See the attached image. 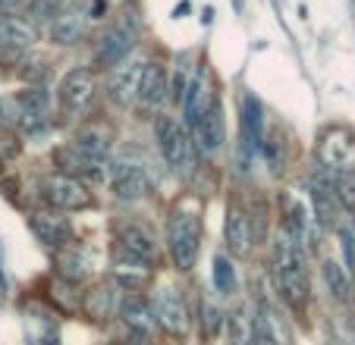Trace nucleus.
Segmentation results:
<instances>
[{
    "mask_svg": "<svg viewBox=\"0 0 355 345\" xmlns=\"http://www.w3.org/2000/svg\"><path fill=\"white\" fill-rule=\"evenodd\" d=\"M201 236H205V223H201L198 211L176 207V211L167 217L164 245H167V258H170V264H173L176 273H189L195 264H198Z\"/></svg>",
    "mask_w": 355,
    "mask_h": 345,
    "instance_id": "obj_1",
    "label": "nucleus"
},
{
    "mask_svg": "<svg viewBox=\"0 0 355 345\" xmlns=\"http://www.w3.org/2000/svg\"><path fill=\"white\" fill-rule=\"evenodd\" d=\"M139 35H141L139 13H135V10H123L120 19H116L104 35H101V41H98V51H94V60H98V67L114 69L116 63H123L129 57V51L135 47Z\"/></svg>",
    "mask_w": 355,
    "mask_h": 345,
    "instance_id": "obj_2",
    "label": "nucleus"
},
{
    "mask_svg": "<svg viewBox=\"0 0 355 345\" xmlns=\"http://www.w3.org/2000/svg\"><path fill=\"white\" fill-rule=\"evenodd\" d=\"M155 139H157V148H161L164 160L170 163V170H176V172L195 170V141L180 120L161 113L155 123Z\"/></svg>",
    "mask_w": 355,
    "mask_h": 345,
    "instance_id": "obj_3",
    "label": "nucleus"
},
{
    "mask_svg": "<svg viewBox=\"0 0 355 345\" xmlns=\"http://www.w3.org/2000/svg\"><path fill=\"white\" fill-rule=\"evenodd\" d=\"M94 100H98V76H94V69L85 67L69 69L60 79V85H57V104H60L63 116H69V120H82L94 107Z\"/></svg>",
    "mask_w": 355,
    "mask_h": 345,
    "instance_id": "obj_4",
    "label": "nucleus"
},
{
    "mask_svg": "<svg viewBox=\"0 0 355 345\" xmlns=\"http://www.w3.org/2000/svg\"><path fill=\"white\" fill-rule=\"evenodd\" d=\"M155 320L164 333H170L173 339H186L189 326H192V314H189L186 295L176 285H161L155 295Z\"/></svg>",
    "mask_w": 355,
    "mask_h": 345,
    "instance_id": "obj_5",
    "label": "nucleus"
},
{
    "mask_svg": "<svg viewBox=\"0 0 355 345\" xmlns=\"http://www.w3.org/2000/svg\"><path fill=\"white\" fill-rule=\"evenodd\" d=\"M318 163L330 172H355V132L349 129H324L318 139Z\"/></svg>",
    "mask_w": 355,
    "mask_h": 345,
    "instance_id": "obj_6",
    "label": "nucleus"
},
{
    "mask_svg": "<svg viewBox=\"0 0 355 345\" xmlns=\"http://www.w3.org/2000/svg\"><path fill=\"white\" fill-rule=\"evenodd\" d=\"M44 201L47 207H54V211H85V207L94 204L92 192L82 179H73L67 172H51L44 179Z\"/></svg>",
    "mask_w": 355,
    "mask_h": 345,
    "instance_id": "obj_7",
    "label": "nucleus"
},
{
    "mask_svg": "<svg viewBox=\"0 0 355 345\" xmlns=\"http://www.w3.org/2000/svg\"><path fill=\"white\" fill-rule=\"evenodd\" d=\"M252 320H255L258 345H293V326H289L286 314H283L270 299L261 295V299L255 301Z\"/></svg>",
    "mask_w": 355,
    "mask_h": 345,
    "instance_id": "obj_8",
    "label": "nucleus"
},
{
    "mask_svg": "<svg viewBox=\"0 0 355 345\" xmlns=\"http://www.w3.org/2000/svg\"><path fill=\"white\" fill-rule=\"evenodd\" d=\"M28 229H32V236L41 242V245L54 248V251H60V248H67V245L76 242L73 223H69L60 211H54V207H44V211L28 213Z\"/></svg>",
    "mask_w": 355,
    "mask_h": 345,
    "instance_id": "obj_9",
    "label": "nucleus"
},
{
    "mask_svg": "<svg viewBox=\"0 0 355 345\" xmlns=\"http://www.w3.org/2000/svg\"><path fill=\"white\" fill-rule=\"evenodd\" d=\"M116 317L123 320V326H126L129 336L139 339L141 345H148L151 339H155L157 320H155V308H151V301H148L145 295L126 292L120 299V311H116Z\"/></svg>",
    "mask_w": 355,
    "mask_h": 345,
    "instance_id": "obj_10",
    "label": "nucleus"
},
{
    "mask_svg": "<svg viewBox=\"0 0 355 345\" xmlns=\"http://www.w3.org/2000/svg\"><path fill=\"white\" fill-rule=\"evenodd\" d=\"M145 60H123L114 67L110 73V82H107V98L110 104H116L120 110H129V107L139 100V88H141V79H145Z\"/></svg>",
    "mask_w": 355,
    "mask_h": 345,
    "instance_id": "obj_11",
    "label": "nucleus"
},
{
    "mask_svg": "<svg viewBox=\"0 0 355 345\" xmlns=\"http://www.w3.org/2000/svg\"><path fill=\"white\" fill-rule=\"evenodd\" d=\"M110 270H114V283L126 292H145L148 285L155 283V264L145 258H135L126 248L116 245L114 260H110Z\"/></svg>",
    "mask_w": 355,
    "mask_h": 345,
    "instance_id": "obj_12",
    "label": "nucleus"
},
{
    "mask_svg": "<svg viewBox=\"0 0 355 345\" xmlns=\"http://www.w3.org/2000/svg\"><path fill=\"white\" fill-rule=\"evenodd\" d=\"M82 314L92 324H110L120 311V285L114 279H98L82 292Z\"/></svg>",
    "mask_w": 355,
    "mask_h": 345,
    "instance_id": "obj_13",
    "label": "nucleus"
},
{
    "mask_svg": "<svg viewBox=\"0 0 355 345\" xmlns=\"http://www.w3.org/2000/svg\"><path fill=\"white\" fill-rule=\"evenodd\" d=\"M239 154L242 157H255V151H261L264 141V104L248 91L242 94L239 104Z\"/></svg>",
    "mask_w": 355,
    "mask_h": 345,
    "instance_id": "obj_14",
    "label": "nucleus"
},
{
    "mask_svg": "<svg viewBox=\"0 0 355 345\" xmlns=\"http://www.w3.org/2000/svg\"><path fill=\"white\" fill-rule=\"evenodd\" d=\"M110 188H114V195L120 201H126V204H139V201H145L148 195H151V182H148L145 166L135 163V160H123V163L114 166V172H110Z\"/></svg>",
    "mask_w": 355,
    "mask_h": 345,
    "instance_id": "obj_15",
    "label": "nucleus"
},
{
    "mask_svg": "<svg viewBox=\"0 0 355 345\" xmlns=\"http://www.w3.org/2000/svg\"><path fill=\"white\" fill-rule=\"evenodd\" d=\"M192 135H195V145H198L201 154L214 157V154L223 151V141H227V120H223V104H220V98H217L214 104H211L208 110H205L198 120H195Z\"/></svg>",
    "mask_w": 355,
    "mask_h": 345,
    "instance_id": "obj_16",
    "label": "nucleus"
},
{
    "mask_svg": "<svg viewBox=\"0 0 355 345\" xmlns=\"http://www.w3.org/2000/svg\"><path fill=\"white\" fill-rule=\"evenodd\" d=\"M69 148H76L79 154L94 160H107L110 148H114V126L104 120H85L79 123V129L73 132V141Z\"/></svg>",
    "mask_w": 355,
    "mask_h": 345,
    "instance_id": "obj_17",
    "label": "nucleus"
},
{
    "mask_svg": "<svg viewBox=\"0 0 355 345\" xmlns=\"http://www.w3.org/2000/svg\"><path fill=\"white\" fill-rule=\"evenodd\" d=\"M217 100V94L211 91V76L205 67L192 69V79L186 85V94H182V126L192 129L195 120H198L201 113L208 110L211 104Z\"/></svg>",
    "mask_w": 355,
    "mask_h": 345,
    "instance_id": "obj_18",
    "label": "nucleus"
},
{
    "mask_svg": "<svg viewBox=\"0 0 355 345\" xmlns=\"http://www.w3.org/2000/svg\"><path fill=\"white\" fill-rule=\"evenodd\" d=\"M270 270H309V251L283 223L270 242Z\"/></svg>",
    "mask_w": 355,
    "mask_h": 345,
    "instance_id": "obj_19",
    "label": "nucleus"
},
{
    "mask_svg": "<svg viewBox=\"0 0 355 345\" xmlns=\"http://www.w3.org/2000/svg\"><path fill=\"white\" fill-rule=\"evenodd\" d=\"M223 242H227V248H230L233 258H245V254L252 251V217H248V211L239 204V201L227 204V217H223Z\"/></svg>",
    "mask_w": 355,
    "mask_h": 345,
    "instance_id": "obj_20",
    "label": "nucleus"
},
{
    "mask_svg": "<svg viewBox=\"0 0 355 345\" xmlns=\"http://www.w3.org/2000/svg\"><path fill=\"white\" fill-rule=\"evenodd\" d=\"M274 273V289L289 311L302 314L309 308L311 299V283H309V270H270Z\"/></svg>",
    "mask_w": 355,
    "mask_h": 345,
    "instance_id": "obj_21",
    "label": "nucleus"
},
{
    "mask_svg": "<svg viewBox=\"0 0 355 345\" xmlns=\"http://www.w3.org/2000/svg\"><path fill=\"white\" fill-rule=\"evenodd\" d=\"M54 160L63 166V172L67 176H73V179H94L101 182L104 176H107V166L110 160H94V157H85V154H79L76 148H60V151L54 154Z\"/></svg>",
    "mask_w": 355,
    "mask_h": 345,
    "instance_id": "obj_22",
    "label": "nucleus"
},
{
    "mask_svg": "<svg viewBox=\"0 0 355 345\" xmlns=\"http://www.w3.org/2000/svg\"><path fill=\"white\" fill-rule=\"evenodd\" d=\"M167 100H170L167 69L157 67V63H148V67H145V79H141V88H139V100H135V104H141V110L155 113V110H161Z\"/></svg>",
    "mask_w": 355,
    "mask_h": 345,
    "instance_id": "obj_23",
    "label": "nucleus"
},
{
    "mask_svg": "<svg viewBox=\"0 0 355 345\" xmlns=\"http://www.w3.org/2000/svg\"><path fill=\"white\" fill-rule=\"evenodd\" d=\"M116 245L126 248V251L135 254V258L151 260V264H157V258H161V248H157L155 233L141 223H123L120 236H116Z\"/></svg>",
    "mask_w": 355,
    "mask_h": 345,
    "instance_id": "obj_24",
    "label": "nucleus"
},
{
    "mask_svg": "<svg viewBox=\"0 0 355 345\" xmlns=\"http://www.w3.org/2000/svg\"><path fill=\"white\" fill-rule=\"evenodd\" d=\"M54 273L79 285V283H85V279L92 276V258H88L85 248H79L73 242V245L60 248V251L54 254Z\"/></svg>",
    "mask_w": 355,
    "mask_h": 345,
    "instance_id": "obj_25",
    "label": "nucleus"
},
{
    "mask_svg": "<svg viewBox=\"0 0 355 345\" xmlns=\"http://www.w3.org/2000/svg\"><path fill=\"white\" fill-rule=\"evenodd\" d=\"M38 32L22 16H0V47L10 53H26L35 44Z\"/></svg>",
    "mask_w": 355,
    "mask_h": 345,
    "instance_id": "obj_26",
    "label": "nucleus"
},
{
    "mask_svg": "<svg viewBox=\"0 0 355 345\" xmlns=\"http://www.w3.org/2000/svg\"><path fill=\"white\" fill-rule=\"evenodd\" d=\"M82 32H85V13L79 7H67L51 19V41L60 47L79 44Z\"/></svg>",
    "mask_w": 355,
    "mask_h": 345,
    "instance_id": "obj_27",
    "label": "nucleus"
},
{
    "mask_svg": "<svg viewBox=\"0 0 355 345\" xmlns=\"http://www.w3.org/2000/svg\"><path fill=\"white\" fill-rule=\"evenodd\" d=\"M47 301L54 305L57 314H63V317H73V314H79V305H82V292L79 285L69 283V279L63 276H51L47 279Z\"/></svg>",
    "mask_w": 355,
    "mask_h": 345,
    "instance_id": "obj_28",
    "label": "nucleus"
},
{
    "mask_svg": "<svg viewBox=\"0 0 355 345\" xmlns=\"http://www.w3.org/2000/svg\"><path fill=\"white\" fill-rule=\"evenodd\" d=\"M321 276H324V285H327V295L334 301L346 305V301L352 299V279H349V273L343 264H336V260L327 258L321 264Z\"/></svg>",
    "mask_w": 355,
    "mask_h": 345,
    "instance_id": "obj_29",
    "label": "nucleus"
},
{
    "mask_svg": "<svg viewBox=\"0 0 355 345\" xmlns=\"http://www.w3.org/2000/svg\"><path fill=\"white\" fill-rule=\"evenodd\" d=\"M223 320H227V314L214 301H201V342H214L217 333L223 330Z\"/></svg>",
    "mask_w": 355,
    "mask_h": 345,
    "instance_id": "obj_30",
    "label": "nucleus"
},
{
    "mask_svg": "<svg viewBox=\"0 0 355 345\" xmlns=\"http://www.w3.org/2000/svg\"><path fill=\"white\" fill-rule=\"evenodd\" d=\"M330 188H334L343 211L355 213V172H334L330 176Z\"/></svg>",
    "mask_w": 355,
    "mask_h": 345,
    "instance_id": "obj_31",
    "label": "nucleus"
},
{
    "mask_svg": "<svg viewBox=\"0 0 355 345\" xmlns=\"http://www.w3.org/2000/svg\"><path fill=\"white\" fill-rule=\"evenodd\" d=\"M214 285L223 295H233L239 289V279H236V267L227 254H217L214 258Z\"/></svg>",
    "mask_w": 355,
    "mask_h": 345,
    "instance_id": "obj_32",
    "label": "nucleus"
},
{
    "mask_svg": "<svg viewBox=\"0 0 355 345\" xmlns=\"http://www.w3.org/2000/svg\"><path fill=\"white\" fill-rule=\"evenodd\" d=\"M261 157L268 160L270 172H280L283 170V135H280V129H274V132H264Z\"/></svg>",
    "mask_w": 355,
    "mask_h": 345,
    "instance_id": "obj_33",
    "label": "nucleus"
},
{
    "mask_svg": "<svg viewBox=\"0 0 355 345\" xmlns=\"http://www.w3.org/2000/svg\"><path fill=\"white\" fill-rule=\"evenodd\" d=\"M340 233V245H343V258H346L349 267V279H352V289H355V226H336Z\"/></svg>",
    "mask_w": 355,
    "mask_h": 345,
    "instance_id": "obj_34",
    "label": "nucleus"
},
{
    "mask_svg": "<svg viewBox=\"0 0 355 345\" xmlns=\"http://www.w3.org/2000/svg\"><path fill=\"white\" fill-rule=\"evenodd\" d=\"M28 16H32V26L54 19L57 16V0H28Z\"/></svg>",
    "mask_w": 355,
    "mask_h": 345,
    "instance_id": "obj_35",
    "label": "nucleus"
},
{
    "mask_svg": "<svg viewBox=\"0 0 355 345\" xmlns=\"http://www.w3.org/2000/svg\"><path fill=\"white\" fill-rule=\"evenodd\" d=\"M28 7V0H0V16H16Z\"/></svg>",
    "mask_w": 355,
    "mask_h": 345,
    "instance_id": "obj_36",
    "label": "nucleus"
},
{
    "mask_svg": "<svg viewBox=\"0 0 355 345\" xmlns=\"http://www.w3.org/2000/svg\"><path fill=\"white\" fill-rule=\"evenodd\" d=\"M7 292V273H3V254H0V295Z\"/></svg>",
    "mask_w": 355,
    "mask_h": 345,
    "instance_id": "obj_37",
    "label": "nucleus"
},
{
    "mask_svg": "<svg viewBox=\"0 0 355 345\" xmlns=\"http://www.w3.org/2000/svg\"><path fill=\"white\" fill-rule=\"evenodd\" d=\"M211 19H214V10H205V13H201V26H211Z\"/></svg>",
    "mask_w": 355,
    "mask_h": 345,
    "instance_id": "obj_38",
    "label": "nucleus"
},
{
    "mask_svg": "<svg viewBox=\"0 0 355 345\" xmlns=\"http://www.w3.org/2000/svg\"><path fill=\"white\" fill-rule=\"evenodd\" d=\"M233 10H236V13H242V10H245V3H242V0H233Z\"/></svg>",
    "mask_w": 355,
    "mask_h": 345,
    "instance_id": "obj_39",
    "label": "nucleus"
},
{
    "mask_svg": "<svg viewBox=\"0 0 355 345\" xmlns=\"http://www.w3.org/2000/svg\"><path fill=\"white\" fill-rule=\"evenodd\" d=\"M349 10H352V28H355V0H349Z\"/></svg>",
    "mask_w": 355,
    "mask_h": 345,
    "instance_id": "obj_40",
    "label": "nucleus"
},
{
    "mask_svg": "<svg viewBox=\"0 0 355 345\" xmlns=\"http://www.w3.org/2000/svg\"><path fill=\"white\" fill-rule=\"evenodd\" d=\"M352 226H355V223H352Z\"/></svg>",
    "mask_w": 355,
    "mask_h": 345,
    "instance_id": "obj_41",
    "label": "nucleus"
}]
</instances>
